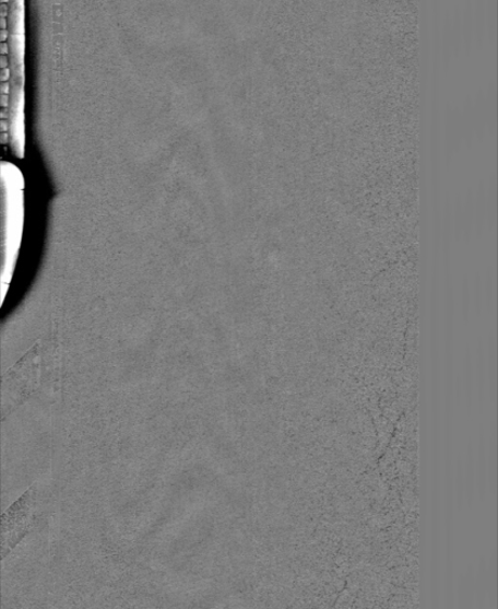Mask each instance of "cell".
Segmentation results:
<instances>
[{
    "label": "cell",
    "instance_id": "obj_1",
    "mask_svg": "<svg viewBox=\"0 0 498 609\" xmlns=\"http://www.w3.org/2000/svg\"><path fill=\"white\" fill-rule=\"evenodd\" d=\"M10 101L7 110L9 144L20 159L25 153V3L8 2Z\"/></svg>",
    "mask_w": 498,
    "mask_h": 609
},
{
    "label": "cell",
    "instance_id": "obj_2",
    "mask_svg": "<svg viewBox=\"0 0 498 609\" xmlns=\"http://www.w3.org/2000/svg\"><path fill=\"white\" fill-rule=\"evenodd\" d=\"M2 174V239L5 265L16 260L24 223V177L9 161L0 165Z\"/></svg>",
    "mask_w": 498,
    "mask_h": 609
},
{
    "label": "cell",
    "instance_id": "obj_3",
    "mask_svg": "<svg viewBox=\"0 0 498 609\" xmlns=\"http://www.w3.org/2000/svg\"><path fill=\"white\" fill-rule=\"evenodd\" d=\"M35 491H26L2 514V561L28 536L34 525Z\"/></svg>",
    "mask_w": 498,
    "mask_h": 609
}]
</instances>
